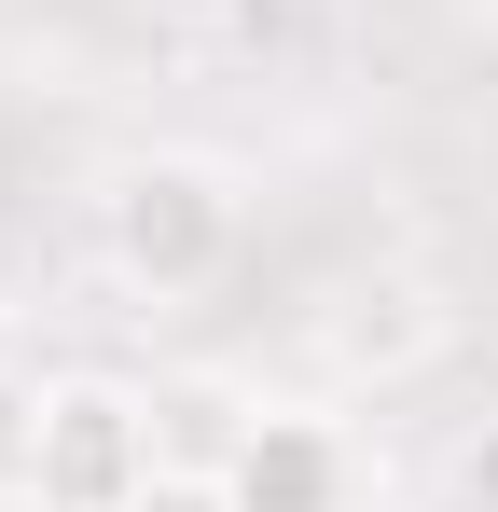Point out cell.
<instances>
[{
  "label": "cell",
  "instance_id": "obj_2",
  "mask_svg": "<svg viewBox=\"0 0 498 512\" xmlns=\"http://www.w3.org/2000/svg\"><path fill=\"white\" fill-rule=\"evenodd\" d=\"M166 471V402L125 374H42V512H139Z\"/></svg>",
  "mask_w": 498,
  "mask_h": 512
},
{
  "label": "cell",
  "instance_id": "obj_3",
  "mask_svg": "<svg viewBox=\"0 0 498 512\" xmlns=\"http://www.w3.org/2000/svg\"><path fill=\"white\" fill-rule=\"evenodd\" d=\"M222 485H236V512H374V457L319 402H249L222 443Z\"/></svg>",
  "mask_w": 498,
  "mask_h": 512
},
{
  "label": "cell",
  "instance_id": "obj_1",
  "mask_svg": "<svg viewBox=\"0 0 498 512\" xmlns=\"http://www.w3.org/2000/svg\"><path fill=\"white\" fill-rule=\"evenodd\" d=\"M249 250V194L222 153H125V167L97 180V263H111V291L125 305H194V291H222Z\"/></svg>",
  "mask_w": 498,
  "mask_h": 512
},
{
  "label": "cell",
  "instance_id": "obj_5",
  "mask_svg": "<svg viewBox=\"0 0 498 512\" xmlns=\"http://www.w3.org/2000/svg\"><path fill=\"white\" fill-rule=\"evenodd\" d=\"M139 512H236V485H222L208 457H166L153 485H139Z\"/></svg>",
  "mask_w": 498,
  "mask_h": 512
},
{
  "label": "cell",
  "instance_id": "obj_4",
  "mask_svg": "<svg viewBox=\"0 0 498 512\" xmlns=\"http://www.w3.org/2000/svg\"><path fill=\"white\" fill-rule=\"evenodd\" d=\"M0 512H42V374L0 360Z\"/></svg>",
  "mask_w": 498,
  "mask_h": 512
}]
</instances>
